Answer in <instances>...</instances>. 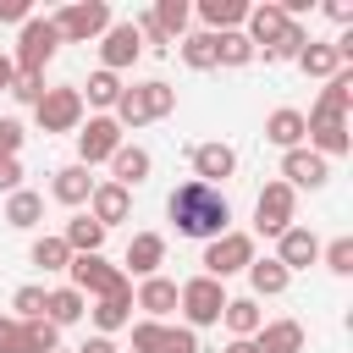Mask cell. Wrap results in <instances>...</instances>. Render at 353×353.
Wrapping results in <instances>:
<instances>
[{
    "mask_svg": "<svg viewBox=\"0 0 353 353\" xmlns=\"http://www.w3.org/2000/svg\"><path fill=\"white\" fill-rule=\"evenodd\" d=\"M165 215H171L176 232L193 237V243H215L221 232H232V199H226L221 188H210V182H193V176H188L182 188H171Z\"/></svg>",
    "mask_w": 353,
    "mask_h": 353,
    "instance_id": "cell-1",
    "label": "cell"
},
{
    "mask_svg": "<svg viewBox=\"0 0 353 353\" xmlns=\"http://www.w3.org/2000/svg\"><path fill=\"white\" fill-rule=\"evenodd\" d=\"M171 110H176V88L160 83V77H149V83L121 88V99H116V127H121V132H127V127H149V121H160V116H171Z\"/></svg>",
    "mask_w": 353,
    "mask_h": 353,
    "instance_id": "cell-2",
    "label": "cell"
},
{
    "mask_svg": "<svg viewBox=\"0 0 353 353\" xmlns=\"http://www.w3.org/2000/svg\"><path fill=\"white\" fill-rule=\"evenodd\" d=\"M176 309L188 320V331H204V325H221V309H226V287L210 281V276H193L176 287Z\"/></svg>",
    "mask_w": 353,
    "mask_h": 353,
    "instance_id": "cell-3",
    "label": "cell"
},
{
    "mask_svg": "<svg viewBox=\"0 0 353 353\" xmlns=\"http://www.w3.org/2000/svg\"><path fill=\"white\" fill-rule=\"evenodd\" d=\"M50 28L61 33V44H88V39H99L110 28V6L105 0H72V6H61L50 17Z\"/></svg>",
    "mask_w": 353,
    "mask_h": 353,
    "instance_id": "cell-4",
    "label": "cell"
},
{
    "mask_svg": "<svg viewBox=\"0 0 353 353\" xmlns=\"http://www.w3.org/2000/svg\"><path fill=\"white\" fill-rule=\"evenodd\" d=\"M61 50V33L50 28V17H28L22 22V39H17V55H11V66L22 72V77H44V66H50V55Z\"/></svg>",
    "mask_w": 353,
    "mask_h": 353,
    "instance_id": "cell-5",
    "label": "cell"
},
{
    "mask_svg": "<svg viewBox=\"0 0 353 353\" xmlns=\"http://www.w3.org/2000/svg\"><path fill=\"white\" fill-rule=\"evenodd\" d=\"M204 276L210 281H226V276H237V270H248L254 265V237L248 232H221L215 243H204Z\"/></svg>",
    "mask_w": 353,
    "mask_h": 353,
    "instance_id": "cell-6",
    "label": "cell"
},
{
    "mask_svg": "<svg viewBox=\"0 0 353 353\" xmlns=\"http://www.w3.org/2000/svg\"><path fill=\"white\" fill-rule=\"evenodd\" d=\"M72 287L83 292V298H110V292H127L132 281H127V270L121 265H105L99 254H72Z\"/></svg>",
    "mask_w": 353,
    "mask_h": 353,
    "instance_id": "cell-7",
    "label": "cell"
},
{
    "mask_svg": "<svg viewBox=\"0 0 353 353\" xmlns=\"http://www.w3.org/2000/svg\"><path fill=\"white\" fill-rule=\"evenodd\" d=\"M292 215H298V193H292L287 182H265L259 199H254V232L281 237V232L292 226Z\"/></svg>",
    "mask_w": 353,
    "mask_h": 353,
    "instance_id": "cell-8",
    "label": "cell"
},
{
    "mask_svg": "<svg viewBox=\"0 0 353 353\" xmlns=\"http://www.w3.org/2000/svg\"><path fill=\"white\" fill-rule=\"evenodd\" d=\"M132 353H199V331L165 325V320H138L132 325Z\"/></svg>",
    "mask_w": 353,
    "mask_h": 353,
    "instance_id": "cell-9",
    "label": "cell"
},
{
    "mask_svg": "<svg viewBox=\"0 0 353 353\" xmlns=\"http://www.w3.org/2000/svg\"><path fill=\"white\" fill-rule=\"evenodd\" d=\"M33 116H39L44 132H77L83 127V88H44Z\"/></svg>",
    "mask_w": 353,
    "mask_h": 353,
    "instance_id": "cell-10",
    "label": "cell"
},
{
    "mask_svg": "<svg viewBox=\"0 0 353 353\" xmlns=\"http://www.w3.org/2000/svg\"><path fill=\"white\" fill-rule=\"evenodd\" d=\"M121 143H127V138H121L116 116H88V121L77 127V165H99V160H110Z\"/></svg>",
    "mask_w": 353,
    "mask_h": 353,
    "instance_id": "cell-11",
    "label": "cell"
},
{
    "mask_svg": "<svg viewBox=\"0 0 353 353\" xmlns=\"http://www.w3.org/2000/svg\"><path fill=\"white\" fill-rule=\"evenodd\" d=\"M138 55H143V39H138L132 22H110V28L99 33V72H121V66H132Z\"/></svg>",
    "mask_w": 353,
    "mask_h": 353,
    "instance_id": "cell-12",
    "label": "cell"
},
{
    "mask_svg": "<svg viewBox=\"0 0 353 353\" xmlns=\"http://www.w3.org/2000/svg\"><path fill=\"white\" fill-rule=\"evenodd\" d=\"M270 259H276L287 276H292V270H309V265L320 259V237H314L309 226H287V232L276 237V254H270Z\"/></svg>",
    "mask_w": 353,
    "mask_h": 353,
    "instance_id": "cell-13",
    "label": "cell"
},
{
    "mask_svg": "<svg viewBox=\"0 0 353 353\" xmlns=\"http://www.w3.org/2000/svg\"><path fill=\"white\" fill-rule=\"evenodd\" d=\"M292 28V17L281 11V6H248V17H243V39L254 44V50H270V44H281V33Z\"/></svg>",
    "mask_w": 353,
    "mask_h": 353,
    "instance_id": "cell-14",
    "label": "cell"
},
{
    "mask_svg": "<svg viewBox=\"0 0 353 353\" xmlns=\"http://www.w3.org/2000/svg\"><path fill=\"white\" fill-rule=\"evenodd\" d=\"M325 176H331V160H320L314 149H287L281 154V182L298 193V188H325Z\"/></svg>",
    "mask_w": 353,
    "mask_h": 353,
    "instance_id": "cell-15",
    "label": "cell"
},
{
    "mask_svg": "<svg viewBox=\"0 0 353 353\" xmlns=\"http://www.w3.org/2000/svg\"><path fill=\"white\" fill-rule=\"evenodd\" d=\"M232 171H237V149L232 143H193V182L221 188Z\"/></svg>",
    "mask_w": 353,
    "mask_h": 353,
    "instance_id": "cell-16",
    "label": "cell"
},
{
    "mask_svg": "<svg viewBox=\"0 0 353 353\" xmlns=\"http://www.w3.org/2000/svg\"><path fill=\"white\" fill-rule=\"evenodd\" d=\"M149 171H154V160H149V149L143 143H121L116 154H110V182L116 188H138V182H149Z\"/></svg>",
    "mask_w": 353,
    "mask_h": 353,
    "instance_id": "cell-17",
    "label": "cell"
},
{
    "mask_svg": "<svg viewBox=\"0 0 353 353\" xmlns=\"http://www.w3.org/2000/svg\"><path fill=\"white\" fill-rule=\"evenodd\" d=\"M88 215L110 232L116 221H127V215H132V193H127V188H116V182H94V193H88Z\"/></svg>",
    "mask_w": 353,
    "mask_h": 353,
    "instance_id": "cell-18",
    "label": "cell"
},
{
    "mask_svg": "<svg viewBox=\"0 0 353 353\" xmlns=\"http://www.w3.org/2000/svg\"><path fill=\"white\" fill-rule=\"evenodd\" d=\"M132 309H143L149 320H165L176 309V281L171 276H143L138 292H132Z\"/></svg>",
    "mask_w": 353,
    "mask_h": 353,
    "instance_id": "cell-19",
    "label": "cell"
},
{
    "mask_svg": "<svg viewBox=\"0 0 353 353\" xmlns=\"http://www.w3.org/2000/svg\"><path fill=\"white\" fill-rule=\"evenodd\" d=\"M160 265H165V237H160V232H132V243H127V270H132V276H160Z\"/></svg>",
    "mask_w": 353,
    "mask_h": 353,
    "instance_id": "cell-20",
    "label": "cell"
},
{
    "mask_svg": "<svg viewBox=\"0 0 353 353\" xmlns=\"http://www.w3.org/2000/svg\"><path fill=\"white\" fill-rule=\"evenodd\" d=\"M254 353H303V325L298 320H270L254 331Z\"/></svg>",
    "mask_w": 353,
    "mask_h": 353,
    "instance_id": "cell-21",
    "label": "cell"
},
{
    "mask_svg": "<svg viewBox=\"0 0 353 353\" xmlns=\"http://www.w3.org/2000/svg\"><path fill=\"white\" fill-rule=\"evenodd\" d=\"M265 138L287 154V149H303V110H292V105H281V110H270L265 116Z\"/></svg>",
    "mask_w": 353,
    "mask_h": 353,
    "instance_id": "cell-22",
    "label": "cell"
},
{
    "mask_svg": "<svg viewBox=\"0 0 353 353\" xmlns=\"http://www.w3.org/2000/svg\"><path fill=\"white\" fill-rule=\"evenodd\" d=\"M83 314H88V298H83L77 287H55V292L44 298V320H50L55 331H61V325H77Z\"/></svg>",
    "mask_w": 353,
    "mask_h": 353,
    "instance_id": "cell-23",
    "label": "cell"
},
{
    "mask_svg": "<svg viewBox=\"0 0 353 353\" xmlns=\"http://www.w3.org/2000/svg\"><path fill=\"white\" fill-rule=\"evenodd\" d=\"M50 193L61 199V204H88V193H94V176H88V165H61L55 171V182H50Z\"/></svg>",
    "mask_w": 353,
    "mask_h": 353,
    "instance_id": "cell-24",
    "label": "cell"
},
{
    "mask_svg": "<svg viewBox=\"0 0 353 353\" xmlns=\"http://www.w3.org/2000/svg\"><path fill=\"white\" fill-rule=\"evenodd\" d=\"M94 325H99V336H110V331H121L127 320H132V287L127 292H110V298H94Z\"/></svg>",
    "mask_w": 353,
    "mask_h": 353,
    "instance_id": "cell-25",
    "label": "cell"
},
{
    "mask_svg": "<svg viewBox=\"0 0 353 353\" xmlns=\"http://www.w3.org/2000/svg\"><path fill=\"white\" fill-rule=\"evenodd\" d=\"M221 320H226V331H232V336H243V342H248V336L265 325V309H259V298H226Z\"/></svg>",
    "mask_w": 353,
    "mask_h": 353,
    "instance_id": "cell-26",
    "label": "cell"
},
{
    "mask_svg": "<svg viewBox=\"0 0 353 353\" xmlns=\"http://www.w3.org/2000/svg\"><path fill=\"white\" fill-rule=\"evenodd\" d=\"M199 17H204V33H232V28H243L248 6L243 0H199Z\"/></svg>",
    "mask_w": 353,
    "mask_h": 353,
    "instance_id": "cell-27",
    "label": "cell"
},
{
    "mask_svg": "<svg viewBox=\"0 0 353 353\" xmlns=\"http://www.w3.org/2000/svg\"><path fill=\"white\" fill-rule=\"evenodd\" d=\"M61 243H66L72 254H99V248H105V226H99L94 215H72L66 232H61Z\"/></svg>",
    "mask_w": 353,
    "mask_h": 353,
    "instance_id": "cell-28",
    "label": "cell"
},
{
    "mask_svg": "<svg viewBox=\"0 0 353 353\" xmlns=\"http://www.w3.org/2000/svg\"><path fill=\"white\" fill-rule=\"evenodd\" d=\"M39 221H44V199H39V193H28V188L6 193V226L28 232V226H39Z\"/></svg>",
    "mask_w": 353,
    "mask_h": 353,
    "instance_id": "cell-29",
    "label": "cell"
},
{
    "mask_svg": "<svg viewBox=\"0 0 353 353\" xmlns=\"http://www.w3.org/2000/svg\"><path fill=\"white\" fill-rule=\"evenodd\" d=\"M287 281H292V276H287L276 259H254V265H248V287H254L248 298H281Z\"/></svg>",
    "mask_w": 353,
    "mask_h": 353,
    "instance_id": "cell-30",
    "label": "cell"
},
{
    "mask_svg": "<svg viewBox=\"0 0 353 353\" xmlns=\"http://www.w3.org/2000/svg\"><path fill=\"white\" fill-rule=\"evenodd\" d=\"M347 105H353V72L342 66V72L325 77V94H320L314 110H325V116H347Z\"/></svg>",
    "mask_w": 353,
    "mask_h": 353,
    "instance_id": "cell-31",
    "label": "cell"
},
{
    "mask_svg": "<svg viewBox=\"0 0 353 353\" xmlns=\"http://www.w3.org/2000/svg\"><path fill=\"white\" fill-rule=\"evenodd\" d=\"M259 50L243 39V28H232V33H215V66H248Z\"/></svg>",
    "mask_w": 353,
    "mask_h": 353,
    "instance_id": "cell-32",
    "label": "cell"
},
{
    "mask_svg": "<svg viewBox=\"0 0 353 353\" xmlns=\"http://www.w3.org/2000/svg\"><path fill=\"white\" fill-rule=\"evenodd\" d=\"M298 66H303L309 77H331V72H342V55H336L331 44H314V39H309V44L298 50Z\"/></svg>",
    "mask_w": 353,
    "mask_h": 353,
    "instance_id": "cell-33",
    "label": "cell"
},
{
    "mask_svg": "<svg viewBox=\"0 0 353 353\" xmlns=\"http://www.w3.org/2000/svg\"><path fill=\"white\" fill-rule=\"evenodd\" d=\"M28 259H33L39 270H66V265H72V248H66L61 237H50V232H44V237H33Z\"/></svg>",
    "mask_w": 353,
    "mask_h": 353,
    "instance_id": "cell-34",
    "label": "cell"
},
{
    "mask_svg": "<svg viewBox=\"0 0 353 353\" xmlns=\"http://www.w3.org/2000/svg\"><path fill=\"white\" fill-rule=\"evenodd\" d=\"M149 17H154V28L176 44V33L188 28V0H154V11H149Z\"/></svg>",
    "mask_w": 353,
    "mask_h": 353,
    "instance_id": "cell-35",
    "label": "cell"
},
{
    "mask_svg": "<svg viewBox=\"0 0 353 353\" xmlns=\"http://www.w3.org/2000/svg\"><path fill=\"white\" fill-rule=\"evenodd\" d=\"M182 61L193 72H215V33H188L182 39Z\"/></svg>",
    "mask_w": 353,
    "mask_h": 353,
    "instance_id": "cell-36",
    "label": "cell"
},
{
    "mask_svg": "<svg viewBox=\"0 0 353 353\" xmlns=\"http://www.w3.org/2000/svg\"><path fill=\"white\" fill-rule=\"evenodd\" d=\"M121 88H127V83H121L116 72H94V77H88V94H83V99H88V105H99V110H116Z\"/></svg>",
    "mask_w": 353,
    "mask_h": 353,
    "instance_id": "cell-37",
    "label": "cell"
},
{
    "mask_svg": "<svg viewBox=\"0 0 353 353\" xmlns=\"http://www.w3.org/2000/svg\"><path fill=\"white\" fill-rule=\"evenodd\" d=\"M320 259H325V270H331V276H353V237L325 243V248H320Z\"/></svg>",
    "mask_w": 353,
    "mask_h": 353,
    "instance_id": "cell-38",
    "label": "cell"
},
{
    "mask_svg": "<svg viewBox=\"0 0 353 353\" xmlns=\"http://www.w3.org/2000/svg\"><path fill=\"white\" fill-rule=\"evenodd\" d=\"M22 331H28V353H55L61 347V331L50 320H22Z\"/></svg>",
    "mask_w": 353,
    "mask_h": 353,
    "instance_id": "cell-39",
    "label": "cell"
},
{
    "mask_svg": "<svg viewBox=\"0 0 353 353\" xmlns=\"http://www.w3.org/2000/svg\"><path fill=\"white\" fill-rule=\"evenodd\" d=\"M44 287H17V298H11V309H17V320H44Z\"/></svg>",
    "mask_w": 353,
    "mask_h": 353,
    "instance_id": "cell-40",
    "label": "cell"
},
{
    "mask_svg": "<svg viewBox=\"0 0 353 353\" xmlns=\"http://www.w3.org/2000/svg\"><path fill=\"white\" fill-rule=\"evenodd\" d=\"M303 44H309V39H303V28L292 22V28L281 33V44H270V50H265V61H298V50H303Z\"/></svg>",
    "mask_w": 353,
    "mask_h": 353,
    "instance_id": "cell-41",
    "label": "cell"
},
{
    "mask_svg": "<svg viewBox=\"0 0 353 353\" xmlns=\"http://www.w3.org/2000/svg\"><path fill=\"white\" fill-rule=\"evenodd\" d=\"M0 353H28V331L17 314H0Z\"/></svg>",
    "mask_w": 353,
    "mask_h": 353,
    "instance_id": "cell-42",
    "label": "cell"
},
{
    "mask_svg": "<svg viewBox=\"0 0 353 353\" xmlns=\"http://www.w3.org/2000/svg\"><path fill=\"white\" fill-rule=\"evenodd\" d=\"M6 94H11L17 105H39V99H44V77H22V72H17Z\"/></svg>",
    "mask_w": 353,
    "mask_h": 353,
    "instance_id": "cell-43",
    "label": "cell"
},
{
    "mask_svg": "<svg viewBox=\"0 0 353 353\" xmlns=\"http://www.w3.org/2000/svg\"><path fill=\"white\" fill-rule=\"evenodd\" d=\"M22 121L17 116H0V160H17V149H22Z\"/></svg>",
    "mask_w": 353,
    "mask_h": 353,
    "instance_id": "cell-44",
    "label": "cell"
},
{
    "mask_svg": "<svg viewBox=\"0 0 353 353\" xmlns=\"http://www.w3.org/2000/svg\"><path fill=\"white\" fill-rule=\"evenodd\" d=\"M22 188V160H0V193H17Z\"/></svg>",
    "mask_w": 353,
    "mask_h": 353,
    "instance_id": "cell-45",
    "label": "cell"
},
{
    "mask_svg": "<svg viewBox=\"0 0 353 353\" xmlns=\"http://www.w3.org/2000/svg\"><path fill=\"white\" fill-rule=\"evenodd\" d=\"M28 17H33L28 0H0V22H28Z\"/></svg>",
    "mask_w": 353,
    "mask_h": 353,
    "instance_id": "cell-46",
    "label": "cell"
},
{
    "mask_svg": "<svg viewBox=\"0 0 353 353\" xmlns=\"http://www.w3.org/2000/svg\"><path fill=\"white\" fill-rule=\"evenodd\" d=\"M325 17H331V22H353V6H347V0H325Z\"/></svg>",
    "mask_w": 353,
    "mask_h": 353,
    "instance_id": "cell-47",
    "label": "cell"
},
{
    "mask_svg": "<svg viewBox=\"0 0 353 353\" xmlns=\"http://www.w3.org/2000/svg\"><path fill=\"white\" fill-rule=\"evenodd\" d=\"M77 353H116V342H110V336H88Z\"/></svg>",
    "mask_w": 353,
    "mask_h": 353,
    "instance_id": "cell-48",
    "label": "cell"
},
{
    "mask_svg": "<svg viewBox=\"0 0 353 353\" xmlns=\"http://www.w3.org/2000/svg\"><path fill=\"white\" fill-rule=\"evenodd\" d=\"M11 77H17V66H11V55H0V88H11Z\"/></svg>",
    "mask_w": 353,
    "mask_h": 353,
    "instance_id": "cell-49",
    "label": "cell"
},
{
    "mask_svg": "<svg viewBox=\"0 0 353 353\" xmlns=\"http://www.w3.org/2000/svg\"><path fill=\"white\" fill-rule=\"evenodd\" d=\"M226 353H254V336H248V342H243V336H232V342H226Z\"/></svg>",
    "mask_w": 353,
    "mask_h": 353,
    "instance_id": "cell-50",
    "label": "cell"
},
{
    "mask_svg": "<svg viewBox=\"0 0 353 353\" xmlns=\"http://www.w3.org/2000/svg\"><path fill=\"white\" fill-rule=\"evenodd\" d=\"M55 353H66V347H55Z\"/></svg>",
    "mask_w": 353,
    "mask_h": 353,
    "instance_id": "cell-51",
    "label": "cell"
}]
</instances>
